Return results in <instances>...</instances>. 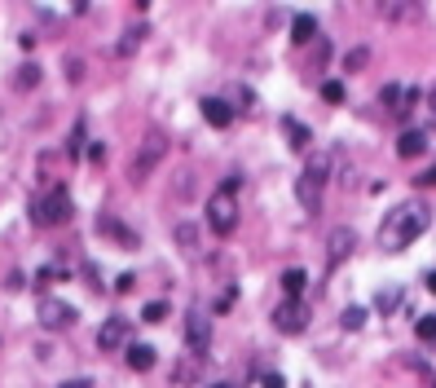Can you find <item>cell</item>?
I'll list each match as a JSON object with an SVG mask.
<instances>
[{"mask_svg":"<svg viewBox=\"0 0 436 388\" xmlns=\"http://www.w3.org/2000/svg\"><path fill=\"white\" fill-rule=\"evenodd\" d=\"M419 5H383V18H415Z\"/></svg>","mask_w":436,"mask_h":388,"instance_id":"cell-28","label":"cell"},{"mask_svg":"<svg viewBox=\"0 0 436 388\" xmlns=\"http://www.w3.org/2000/svg\"><path fill=\"white\" fill-rule=\"evenodd\" d=\"M415 335L423 340V344H436V313H423V318L415 322Z\"/></svg>","mask_w":436,"mask_h":388,"instance_id":"cell-21","label":"cell"},{"mask_svg":"<svg viewBox=\"0 0 436 388\" xmlns=\"http://www.w3.org/2000/svg\"><path fill=\"white\" fill-rule=\"evenodd\" d=\"M97 229H102V234H111V238H119L124 247H137V234H132L128 225H119L111 212H106V216H97Z\"/></svg>","mask_w":436,"mask_h":388,"instance_id":"cell-13","label":"cell"},{"mask_svg":"<svg viewBox=\"0 0 436 388\" xmlns=\"http://www.w3.org/2000/svg\"><path fill=\"white\" fill-rule=\"evenodd\" d=\"M305 283H309V274H305V270H287V274H282V291H287V300H300V296H305Z\"/></svg>","mask_w":436,"mask_h":388,"instance_id":"cell-18","label":"cell"},{"mask_svg":"<svg viewBox=\"0 0 436 388\" xmlns=\"http://www.w3.org/2000/svg\"><path fill=\"white\" fill-rule=\"evenodd\" d=\"M353 247H357V234H353V229H348V225H344V229H335V234H331V265H335V261H344Z\"/></svg>","mask_w":436,"mask_h":388,"instance_id":"cell-14","label":"cell"},{"mask_svg":"<svg viewBox=\"0 0 436 388\" xmlns=\"http://www.w3.org/2000/svg\"><path fill=\"white\" fill-rule=\"evenodd\" d=\"M212 388H229V384H212Z\"/></svg>","mask_w":436,"mask_h":388,"instance_id":"cell-35","label":"cell"},{"mask_svg":"<svg viewBox=\"0 0 436 388\" xmlns=\"http://www.w3.org/2000/svg\"><path fill=\"white\" fill-rule=\"evenodd\" d=\"M185 344H190L194 358L208 353V344H212V318H208V313L190 309V318H185Z\"/></svg>","mask_w":436,"mask_h":388,"instance_id":"cell-8","label":"cell"},{"mask_svg":"<svg viewBox=\"0 0 436 388\" xmlns=\"http://www.w3.org/2000/svg\"><path fill=\"white\" fill-rule=\"evenodd\" d=\"M163 155H167V137H163V132H145L141 146H137V155H132V168H128L132 181L141 186V181H145V177L154 173V168L163 164Z\"/></svg>","mask_w":436,"mask_h":388,"instance_id":"cell-5","label":"cell"},{"mask_svg":"<svg viewBox=\"0 0 436 388\" xmlns=\"http://www.w3.org/2000/svg\"><path fill=\"white\" fill-rule=\"evenodd\" d=\"M282 128H287V137H291V150H300V155H305L309 150V141H313V132L305 128V124H300V119H282Z\"/></svg>","mask_w":436,"mask_h":388,"instance_id":"cell-16","label":"cell"},{"mask_svg":"<svg viewBox=\"0 0 436 388\" xmlns=\"http://www.w3.org/2000/svg\"><path fill=\"white\" fill-rule=\"evenodd\" d=\"M423 283H428V291H432V296H436V270H432L428 278H423Z\"/></svg>","mask_w":436,"mask_h":388,"instance_id":"cell-33","label":"cell"},{"mask_svg":"<svg viewBox=\"0 0 436 388\" xmlns=\"http://www.w3.org/2000/svg\"><path fill=\"white\" fill-rule=\"evenodd\" d=\"M366 62H370V48H353V53L344 58V67H348V71H361Z\"/></svg>","mask_w":436,"mask_h":388,"instance_id":"cell-27","label":"cell"},{"mask_svg":"<svg viewBox=\"0 0 436 388\" xmlns=\"http://www.w3.org/2000/svg\"><path fill=\"white\" fill-rule=\"evenodd\" d=\"M273 326L282 335H300L309 326V305L305 300H282V305H273Z\"/></svg>","mask_w":436,"mask_h":388,"instance_id":"cell-6","label":"cell"},{"mask_svg":"<svg viewBox=\"0 0 436 388\" xmlns=\"http://www.w3.org/2000/svg\"><path fill=\"white\" fill-rule=\"evenodd\" d=\"M415 181H419V186H436V164H432V168H423Z\"/></svg>","mask_w":436,"mask_h":388,"instance_id":"cell-29","label":"cell"},{"mask_svg":"<svg viewBox=\"0 0 436 388\" xmlns=\"http://www.w3.org/2000/svg\"><path fill=\"white\" fill-rule=\"evenodd\" d=\"M176 242L185 252H199L203 247V234H199V225H176Z\"/></svg>","mask_w":436,"mask_h":388,"instance_id":"cell-19","label":"cell"},{"mask_svg":"<svg viewBox=\"0 0 436 388\" xmlns=\"http://www.w3.org/2000/svg\"><path fill=\"white\" fill-rule=\"evenodd\" d=\"M57 388H93L89 380H66V384H57Z\"/></svg>","mask_w":436,"mask_h":388,"instance_id":"cell-32","label":"cell"},{"mask_svg":"<svg viewBox=\"0 0 436 388\" xmlns=\"http://www.w3.org/2000/svg\"><path fill=\"white\" fill-rule=\"evenodd\" d=\"M234 225H238V177H229L225 186H216L212 199H208V229L216 238H229Z\"/></svg>","mask_w":436,"mask_h":388,"instance_id":"cell-3","label":"cell"},{"mask_svg":"<svg viewBox=\"0 0 436 388\" xmlns=\"http://www.w3.org/2000/svg\"><path fill=\"white\" fill-rule=\"evenodd\" d=\"M71 216H75V208H71V194H66L62 186L48 190L44 199H35V203H31V221H35V225H44V229H48V225H66Z\"/></svg>","mask_w":436,"mask_h":388,"instance_id":"cell-4","label":"cell"},{"mask_svg":"<svg viewBox=\"0 0 436 388\" xmlns=\"http://www.w3.org/2000/svg\"><path fill=\"white\" fill-rule=\"evenodd\" d=\"M428 106H432V115H436V89H432V93H428Z\"/></svg>","mask_w":436,"mask_h":388,"instance_id":"cell-34","label":"cell"},{"mask_svg":"<svg viewBox=\"0 0 436 388\" xmlns=\"http://www.w3.org/2000/svg\"><path fill=\"white\" fill-rule=\"evenodd\" d=\"M124 358H128V367H132V371H141V375L154 367V349H150V344H128V349H124Z\"/></svg>","mask_w":436,"mask_h":388,"instance_id":"cell-15","label":"cell"},{"mask_svg":"<svg viewBox=\"0 0 436 388\" xmlns=\"http://www.w3.org/2000/svg\"><path fill=\"white\" fill-rule=\"evenodd\" d=\"M163 318H167V300H150L141 309V322H163Z\"/></svg>","mask_w":436,"mask_h":388,"instance_id":"cell-24","label":"cell"},{"mask_svg":"<svg viewBox=\"0 0 436 388\" xmlns=\"http://www.w3.org/2000/svg\"><path fill=\"white\" fill-rule=\"evenodd\" d=\"M428 225H432L428 203H419V199L397 203V208L383 216V225H379V247L383 252H406L415 238H423V229H428Z\"/></svg>","mask_w":436,"mask_h":388,"instance_id":"cell-1","label":"cell"},{"mask_svg":"<svg viewBox=\"0 0 436 388\" xmlns=\"http://www.w3.org/2000/svg\"><path fill=\"white\" fill-rule=\"evenodd\" d=\"M124 344H128V318H106L97 326V349L102 353H119Z\"/></svg>","mask_w":436,"mask_h":388,"instance_id":"cell-10","label":"cell"},{"mask_svg":"<svg viewBox=\"0 0 436 388\" xmlns=\"http://www.w3.org/2000/svg\"><path fill=\"white\" fill-rule=\"evenodd\" d=\"M361 322H366V309H361V305L344 309V326H348V331H361Z\"/></svg>","mask_w":436,"mask_h":388,"instance_id":"cell-26","label":"cell"},{"mask_svg":"<svg viewBox=\"0 0 436 388\" xmlns=\"http://www.w3.org/2000/svg\"><path fill=\"white\" fill-rule=\"evenodd\" d=\"M35 84H40V67L27 62V67L18 71V89H35Z\"/></svg>","mask_w":436,"mask_h":388,"instance_id":"cell-25","label":"cell"},{"mask_svg":"<svg viewBox=\"0 0 436 388\" xmlns=\"http://www.w3.org/2000/svg\"><path fill=\"white\" fill-rule=\"evenodd\" d=\"M40 326H48V331H66V326H75V309L66 305V300H53V296H44L40 300Z\"/></svg>","mask_w":436,"mask_h":388,"instance_id":"cell-7","label":"cell"},{"mask_svg":"<svg viewBox=\"0 0 436 388\" xmlns=\"http://www.w3.org/2000/svg\"><path fill=\"white\" fill-rule=\"evenodd\" d=\"M397 155H401V159H419V155H428V132H423V128H406L401 137H397Z\"/></svg>","mask_w":436,"mask_h":388,"instance_id":"cell-11","label":"cell"},{"mask_svg":"<svg viewBox=\"0 0 436 388\" xmlns=\"http://www.w3.org/2000/svg\"><path fill=\"white\" fill-rule=\"evenodd\" d=\"M397 305H401V287H383L379 296H374V309L379 313H392Z\"/></svg>","mask_w":436,"mask_h":388,"instance_id":"cell-20","label":"cell"},{"mask_svg":"<svg viewBox=\"0 0 436 388\" xmlns=\"http://www.w3.org/2000/svg\"><path fill=\"white\" fill-rule=\"evenodd\" d=\"M326 177H331V155H326V150H313L309 159H305V173L296 177V199H300V208H305L309 216H318V212H322Z\"/></svg>","mask_w":436,"mask_h":388,"instance_id":"cell-2","label":"cell"},{"mask_svg":"<svg viewBox=\"0 0 436 388\" xmlns=\"http://www.w3.org/2000/svg\"><path fill=\"white\" fill-rule=\"evenodd\" d=\"M199 106H203V119H208L212 128H229V124H234V106H225L221 97H203Z\"/></svg>","mask_w":436,"mask_h":388,"instance_id":"cell-12","label":"cell"},{"mask_svg":"<svg viewBox=\"0 0 436 388\" xmlns=\"http://www.w3.org/2000/svg\"><path fill=\"white\" fill-rule=\"evenodd\" d=\"M291 40H296V44H309V40H318V18L300 14L296 22H291Z\"/></svg>","mask_w":436,"mask_h":388,"instance_id":"cell-17","label":"cell"},{"mask_svg":"<svg viewBox=\"0 0 436 388\" xmlns=\"http://www.w3.org/2000/svg\"><path fill=\"white\" fill-rule=\"evenodd\" d=\"M132 283H137L132 274H119V278H115V287H119V291H132Z\"/></svg>","mask_w":436,"mask_h":388,"instance_id":"cell-31","label":"cell"},{"mask_svg":"<svg viewBox=\"0 0 436 388\" xmlns=\"http://www.w3.org/2000/svg\"><path fill=\"white\" fill-rule=\"evenodd\" d=\"M260 388H282V375H260Z\"/></svg>","mask_w":436,"mask_h":388,"instance_id":"cell-30","label":"cell"},{"mask_svg":"<svg viewBox=\"0 0 436 388\" xmlns=\"http://www.w3.org/2000/svg\"><path fill=\"white\" fill-rule=\"evenodd\" d=\"M344 97H348V93H344V84H339V80H326V84H322V102L339 106V102H344Z\"/></svg>","mask_w":436,"mask_h":388,"instance_id":"cell-23","label":"cell"},{"mask_svg":"<svg viewBox=\"0 0 436 388\" xmlns=\"http://www.w3.org/2000/svg\"><path fill=\"white\" fill-rule=\"evenodd\" d=\"M379 102H383V111H388V115H397V119H401V115H410V111H415L419 89H406V84H388Z\"/></svg>","mask_w":436,"mask_h":388,"instance_id":"cell-9","label":"cell"},{"mask_svg":"<svg viewBox=\"0 0 436 388\" xmlns=\"http://www.w3.org/2000/svg\"><path fill=\"white\" fill-rule=\"evenodd\" d=\"M141 35H145V27H132V31H124V40H119V48H115V53H119V58H128L132 48L141 44Z\"/></svg>","mask_w":436,"mask_h":388,"instance_id":"cell-22","label":"cell"}]
</instances>
